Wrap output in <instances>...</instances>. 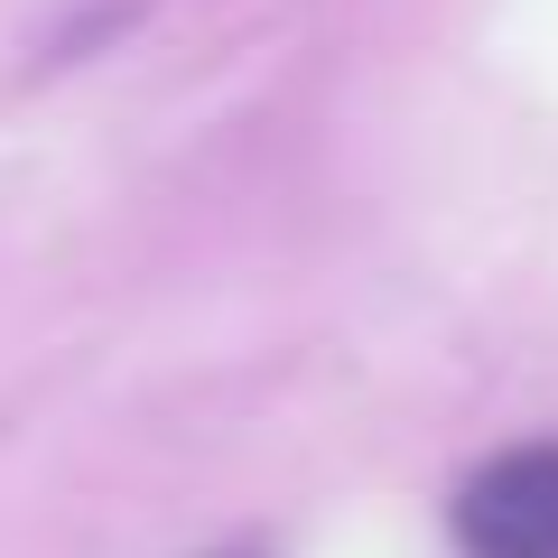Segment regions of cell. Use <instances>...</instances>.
Returning a JSON list of instances; mask_svg holds the SVG:
<instances>
[{
	"label": "cell",
	"instance_id": "obj_1",
	"mask_svg": "<svg viewBox=\"0 0 558 558\" xmlns=\"http://www.w3.org/2000/svg\"><path fill=\"white\" fill-rule=\"evenodd\" d=\"M457 539L475 558H558V447L494 457L457 502Z\"/></svg>",
	"mask_w": 558,
	"mask_h": 558
}]
</instances>
